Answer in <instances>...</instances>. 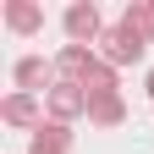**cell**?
Here are the masks:
<instances>
[{"label":"cell","mask_w":154,"mask_h":154,"mask_svg":"<svg viewBox=\"0 0 154 154\" xmlns=\"http://www.w3.org/2000/svg\"><path fill=\"white\" fill-rule=\"evenodd\" d=\"M121 28H127V33H138L143 44H154V0H127Z\"/></svg>","instance_id":"9c48e42d"},{"label":"cell","mask_w":154,"mask_h":154,"mask_svg":"<svg viewBox=\"0 0 154 154\" xmlns=\"http://www.w3.org/2000/svg\"><path fill=\"white\" fill-rule=\"evenodd\" d=\"M33 143H44V149H72V127H61V121H50V116H44V127H38L33 132Z\"/></svg>","instance_id":"8fae6325"},{"label":"cell","mask_w":154,"mask_h":154,"mask_svg":"<svg viewBox=\"0 0 154 154\" xmlns=\"http://www.w3.org/2000/svg\"><path fill=\"white\" fill-rule=\"evenodd\" d=\"M94 61H99V50H88V44H61V50H55L61 83H83V77L94 72Z\"/></svg>","instance_id":"8992f818"},{"label":"cell","mask_w":154,"mask_h":154,"mask_svg":"<svg viewBox=\"0 0 154 154\" xmlns=\"http://www.w3.org/2000/svg\"><path fill=\"white\" fill-rule=\"evenodd\" d=\"M61 33H66V44H99L105 38V17H99V6L94 0H72V6L61 11Z\"/></svg>","instance_id":"6da1fadb"},{"label":"cell","mask_w":154,"mask_h":154,"mask_svg":"<svg viewBox=\"0 0 154 154\" xmlns=\"http://www.w3.org/2000/svg\"><path fill=\"white\" fill-rule=\"evenodd\" d=\"M6 28L11 33H22V38H33L38 28H44V6H33V0H6Z\"/></svg>","instance_id":"52a82bcc"},{"label":"cell","mask_w":154,"mask_h":154,"mask_svg":"<svg viewBox=\"0 0 154 154\" xmlns=\"http://www.w3.org/2000/svg\"><path fill=\"white\" fill-rule=\"evenodd\" d=\"M83 94H88V99H99V94H121V72H116L110 61H94V72L83 77Z\"/></svg>","instance_id":"30bf717a"},{"label":"cell","mask_w":154,"mask_h":154,"mask_svg":"<svg viewBox=\"0 0 154 154\" xmlns=\"http://www.w3.org/2000/svg\"><path fill=\"white\" fill-rule=\"evenodd\" d=\"M0 121L6 127H28V132H38L44 127V110H38V94H6V99H0Z\"/></svg>","instance_id":"5b68a950"},{"label":"cell","mask_w":154,"mask_h":154,"mask_svg":"<svg viewBox=\"0 0 154 154\" xmlns=\"http://www.w3.org/2000/svg\"><path fill=\"white\" fill-rule=\"evenodd\" d=\"M44 116H50V121H61V127H72L77 116H88V94H83V83H55V88L44 94Z\"/></svg>","instance_id":"277c9868"},{"label":"cell","mask_w":154,"mask_h":154,"mask_svg":"<svg viewBox=\"0 0 154 154\" xmlns=\"http://www.w3.org/2000/svg\"><path fill=\"white\" fill-rule=\"evenodd\" d=\"M143 55H149V44H143L138 33H127L121 22H110V28H105V38H99V61H110L116 72H121V66H138Z\"/></svg>","instance_id":"7a4b0ae2"},{"label":"cell","mask_w":154,"mask_h":154,"mask_svg":"<svg viewBox=\"0 0 154 154\" xmlns=\"http://www.w3.org/2000/svg\"><path fill=\"white\" fill-rule=\"evenodd\" d=\"M143 94H149V99H154V66H149V77H143Z\"/></svg>","instance_id":"7c38bea8"},{"label":"cell","mask_w":154,"mask_h":154,"mask_svg":"<svg viewBox=\"0 0 154 154\" xmlns=\"http://www.w3.org/2000/svg\"><path fill=\"white\" fill-rule=\"evenodd\" d=\"M28 154H61V149H44V143H33V149H28Z\"/></svg>","instance_id":"4fadbf2b"},{"label":"cell","mask_w":154,"mask_h":154,"mask_svg":"<svg viewBox=\"0 0 154 154\" xmlns=\"http://www.w3.org/2000/svg\"><path fill=\"white\" fill-rule=\"evenodd\" d=\"M11 83H17V94H50L61 83V72H55V61H44V55H22V61L11 66Z\"/></svg>","instance_id":"3957f363"},{"label":"cell","mask_w":154,"mask_h":154,"mask_svg":"<svg viewBox=\"0 0 154 154\" xmlns=\"http://www.w3.org/2000/svg\"><path fill=\"white\" fill-rule=\"evenodd\" d=\"M121 121H127V99H121V94H99V99H88V127L116 132Z\"/></svg>","instance_id":"ba28073f"}]
</instances>
